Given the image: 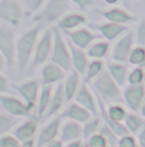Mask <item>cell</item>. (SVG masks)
<instances>
[{"mask_svg": "<svg viewBox=\"0 0 145 147\" xmlns=\"http://www.w3.org/2000/svg\"><path fill=\"white\" fill-rule=\"evenodd\" d=\"M41 32V25L32 26L23 31L17 38V45H15V65L19 72H25L30 69L31 61H32L33 51H35L36 43Z\"/></svg>", "mask_w": 145, "mask_h": 147, "instance_id": "1", "label": "cell"}, {"mask_svg": "<svg viewBox=\"0 0 145 147\" xmlns=\"http://www.w3.org/2000/svg\"><path fill=\"white\" fill-rule=\"evenodd\" d=\"M91 89L96 96H99L103 101L108 102H122L123 93L117 81L112 78L107 70H104L96 79L91 81Z\"/></svg>", "mask_w": 145, "mask_h": 147, "instance_id": "2", "label": "cell"}, {"mask_svg": "<svg viewBox=\"0 0 145 147\" xmlns=\"http://www.w3.org/2000/svg\"><path fill=\"white\" fill-rule=\"evenodd\" d=\"M71 3V0H46L40 10L33 14V21L40 25L58 22L64 14L69 13V10L72 9Z\"/></svg>", "mask_w": 145, "mask_h": 147, "instance_id": "3", "label": "cell"}, {"mask_svg": "<svg viewBox=\"0 0 145 147\" xmlns=\"http://www.w3.org/2000/svg\"><path fill=\"white\" fill-rule=\"evenodd\" d=\"M53 43H54L53 30L46 28L39 36V40L36 43L35 51H33V56H32L30 69H32V70L41 69L48 62V59L51 56V51H53Z\"/></svg>", "mask_w": 145, "mask_h": 147, "instance_id": "4", "label": "cell"}, {"mask_svg": "<svg viewBox=\"0 0 145 147\" xmlns=\"http://www.w3.org/2000/svg\"><path fill=\"white\" fill-rule=\"evenodd\" d=\"M53 35H54V43L50 56V62L61 66L67 72L72 71L73 66H72V57H71V52H69L68 43L64 40L63 35L57 28H53Z\"/></svg>", "mask_w": 145, "mask_h": 147, "instance_id": "5", "label": "cell"}, {"mask_svg": "<svg viewBox=\"0 0 145 147\" xmlns=\"http://www.w3.org/2000/svg\"><path fill=\"white\" fill-rule=\"evenodd\" d=\"M12 88L18 93V96L26 102L31 112L37 109L39 96H40L41 81L40 79H27V80L13 83Z\"/></svg>", "mask_w": 145, "mask_h": 147, "instance_id": "6", "label": "cell"}, {"mask_svg": "<svg viewBox=\"0 0 145 147\" xmlns=\"http://www.w3.org/2000/svg\"><path fill=\"white\" fill-rule=\"evenodd\" d=\"M15 45H17V38L14 30L8 23H0V52L4 56L9 67H13L15 65V57H17Z\"/></svg>", "mask_w": 145, "mask_h": 147, "instance_id": "7", "label": "cell"}, {"mask_svg": "<svg viewBox=\"0 0 145 147\" xmlns=\"http://www.w3.org/2000/svg\"><path fill=\"white\" fill-rule=\"evenodd\" d=\"M0 106L7 114L15 117H28L32 115L26 102L21 97H15L13 94H0Z\"/></svg>", "mask_w": 145, "mask_h": 147, "instance_id": "8", "label": "cell"}, {"mask_svg": "<svg viewBox=\"0 0 145 147\" xmlns=\"http://www.w3.org/2000/svg\"><path fill=\"white\" fill-rule=\"evenodd\" d=\"M23 16V5L19 0H0V20L10 26H18Z\"/></svg>", "mask_w": 145, "mask_h": 147, "instance_id": "9", "label": "cell"}, {"mask_svg": "<svg viewBox=\"0 0 145 147\" xmlns=\"http://www.w3.org/2000/svg\"><path fill=\"white\" fill-rule=\"evenodd\" d=\"M61 123H62L61 115L49 119L41 127V129L39 130L37 138H36V147H45L48 143L55 141L57 137L61 134V127H62Z\"/></svg>", "mask_w": 145, "mask_h": 147, "instance_id": "10", "label": "cell"}, {"mask_svg": "<svg viewBox=\"0 0 145 147\" xmlns=\"http://www.w3.org/2000/svg\"><path fill=\"white\" fill-rule=\"evenodd\" d=\"M134 49V34L130 31H126L123 35L120 36L117 43L114 44L112 49L110 58L116 62H128L131 52Z\"/></svg>", "mask_w": 145, "mask_h": 147, "instance_id": "11", "label": "cell"}, {"mask_svg": "<svg viewBox=\"0 0 145 147\" xmlns=\"http://www.w3.org/2000/svg\"><path fill=\"white\" fill-rule=\"evenodd\" d=\"M73 101L77 102L78 105H81L82 107H85L89 112H91L92 116H99V106H98L96 96H95L94 92L87 86L86 83H82L81 85H80Z\"/></svg>", "mask_w": 145, "mask_h": 147, "instance_id": "12", "label": "cell"}, {"mask_svg": "<svg viewBox=\"0 0 145 147\" xmlns=\"http://www.w3.org/2000/svg\"><path fill=\"white\" fill-rule=\"evenodd\" d=\"M39 121H40V119H39L37 116L26 117L23 121H21L19 124L13 129V136H14L21 143L27 142V141H31V140H35V136L39 129Z\"/></svg>", "mask_w": 145, "mask_h": 147, "instance_id": "13", "label": "cell"}, {"mask_svg": "<svg viewBox=\"0 0 145 147\" xmlns=\"http://www.w3.org/2000/svg\"><path fill=\"white\" fill-rule=\"evenodd\" d=\"M123 99L131 111L138 112L145 99V83L138 85H126L123 89Z\"/></svg>", "mask_w": 145, "mask_h": 147, "instance_id": "14", "label": "cell"}, {"mask_svg": "<svg viewBox=\"0 0 145 147\" xmlns=\"http://www.w3.org/2000/svg\"><path fill=\"white\" fill-rule=\"evenodd\" d=\"M67 71L63 70L61 66L53 63V62H46L40 69V81L41 85H54L66 79Z\"/></svg>", "mask_w": 145, "mask_h": 147, "instance_id": "15", "label": "cell"}, {"mask_svg": "<svg viewBox=\"0 0 145 147\" xmlns=\"http://www.w3.org/2000/svg\"><path fill=\"white\" fill-rule=\"evenodd\" d=\"M63 32L66 36H68L69 41H72L74 45L81 49H87L90 44H92L95 40L99 39L96 34L85 27H78L71 31H63Z\"/></svg>", "mask_w": 145, "mask_h": 147, "instance_id": "16", "label": "cell"}, {"mask_svg": "<svg viewBox=\"0 0 145 147\" xmlns=\"http://www.w3.org/2000/svg\"><path fill=\"white\" fill-rule=\"evenodd\" d=\"M61 116H62V119L73 120V121H77V123H80V124H84L92 115H91V112H89L85 107H82L81 105H78L74 101H71L62 110Z\"/></svg>", "mask_w": 145, "mask_h": 147, "instance_id": "17", "label": "cell"}, {"mask_svg": "<svg viewBox=\"0 0 145 147\" xmlns=\"http://www.w3.org/2000/svg\"><path fill=\"white\" fill-rule=\"evenodd\" d=\"M67 105V99H66V94H64V86H63V81L55 84L53 88V96H51V101H50V106H49L48 111H46L44 120H49L57 115L62 109H64V106Z\"/></svg>", "mask_w": 145, "mask_h": 147, "instance_id": "18", "label": "cell"}, {"mask_svg": "<svg viewBox=\"0 0 145 147\" xmlns=\"http://www.w3.org/2000/svg\"><path fill=\"white\" fill-rule=\"evenodd\" d=\"M69 47V52H71L72 57V66L76 72H78L80 75H85L87 66H89V56L87 53H85V49H81L78 47H76L72 41H67Z\"/></svg>", "mask_w": 145, "mask_h": 147, "instance_id": "19", "label": "cell"}, {"mask_svg": "<svg viewBox=\"0 0 145 147\" xmlns=\"http://www.w3.org/2000/svg\"><path fill=\"white\" fill-rule=\"evenodd\" d=\"M98 31L100 32V35L104 36L108 41L116 40L117 38H120L121 35L126 32L128 30V27L126 25H121V23H114V22H103L98 23L94 26Z\"/></svg>", "mask_w": 145, "mask_h": 147, "instance_id": "20", "label": "cell"}, {"mask_svg": "<svg viewBox=\"0 0 145 147\" xmlns=\"http://www.w3.org/2000/svg\"><path fill=\"white\" fill-rule=\"evenodd\" d=\"M82 138V127L80 123L66 119V121L61 127V141L63 143H68L72 141Z\"/></svg>", "mask_w": 145, "mask_h": 147, "instance_id": "21", "label": "cell"}, {"mask_svg": "<svg viewBox=\"0 0 145 147\" xmlns=\"http://www.w3.org/2000/svg\"><path fill=\"white\" fill-rule=\"evenodd\" d=\"M105 70L112 75V78L117 81V84L122 86L127 85V75H128V66L126 62H116L109 61L105 65Z\"/></svg>", "mask_w": 145, "mask_h": 147, "instance_id": "22", "label": "cell"}, {"mask_svg": "<svg viewBox=\"0 0 145 147\" xmlns=\"http://www.w3.org/2000/svg\"><path fill=\"white\" fill-rule=\"evenodd\" d=\"M87 18L85 14L81 13H74V12H69L67 14H64L61 20L57 22L59 30L62 31H71L74 28H78L81 25L86 23Z\"/></svg>", "mask_w": 145, "mask_h": 147, "instance_id": "23", "label": "cell"}, {"mask_svg": "<svg viewBox=\"0 0 145 147\" xmlns=\"http://www.w3.org/2000/svg\"><path fill=\"white\" fill-rule=\"evenodd\" d=\"M100 14H102L108 22L121 23V25H126V23L132 22V21L136 20L135 16H132L130 12L122 9V8H109V9H104L100 12Z\"/></svg>", "mask_w": 145, "mask_h": 147, "instance_id": "24", "label": "cell"}, {"mask_svg": "<svg viewBox=\"0 0 145 147\" xmlns=\"http://www.w3.org/2000/svg\"><path fill=\"white\" fill-rule=\"evenodd\" d=\"M80 74L76 72L74 70L69 71V74L66 76L64 79V83H63V86H64V94H66V99H67V103L71 101H73L74 96H76L77 90H78L80 85Z\"/></svg>", "mask_w": 145, "mask_h": 147, "instance_id": "25", "label": "cell"}, {"mask_svg": "<svg viewBox=\"0 0 145 147\" xmlns=\"http://www.w3.org/2000/svg\"><path fill=\"white\" fill-rule=\"evenodd\" d=\"M53 88H54V85H41L40 96H39V102H37V109H36L37 117L40 120L44 119L49 106H50L51 96H53Z\"/></svg>", "mask_w": 145, "mask_h": 147, "instance_id": "26", "label": "cell"}, {"mask_svg": "<svg viewBox=\"0 0 145 147\" xmlns=\"http://www.w3.org/2000/svg\"><path fill=\"white\" fill-rule=\"evenodd\" d=\"M110 51V45L108 40H95L92 44H90L86 49V53L89 57L94 59H103L108 56Z\"/></svg>", "mask_w": 145, "mask_h": 147, "instance_id": "27", "label": "cell"}, {"mask_svg": "<svg viewBox=\"0 0 145 147\" xmlns=\"http://www.w3.org/2000/svg\"><path fill=\"white\" fill-rule=\"evenodd\" d=\"M123 124L126 125V128L128 129L130 134H138L145 125V119L141 115H138L136 112L131 111L127 112L125 120H123Z\"/></svg>", "mask_w": 145, "mask_h": 147, "instance_id": "28", "label": "cell"}, {"mask_svg": "<svg viewBox=\"0 0 145 147\" xmlns=\"http://www.w3.org/2000/svg\"><path fill=\"white\" fill-rule=\"evenodd\" d=\"M105 112H107L109 119L117 123H123L126 115H127L126 109L123 107V105L121 102H113V103L105 106Z\"/></svg>", "mask_w": 145, "mask_h": 147, "instance_id": "29", "label": "cell"}, {"mask_svg": "<svg viewBox=\"0 0 145 147\" xmlns=\"http://www.w3.org/2000/svg\"><path fill=\"white\" fill-rule=\"evenodd\" d=\"M103 120L100 116H91L87 121L82 124V138L89 140L92 134L99 132V128L102 127Z\"/></svg>", "mask_w": 145, "mask_h": 147, "instance_id": "30", "label": "cell"}, {"mask_svg": "<svg viewBox=\"0 0 145 147\" xmlns=\"http://www.w3.org/2000/svg\"><path fill=\"white\" fill-rule=\"evenodd\" d=\"M21 123V117H15L7 112H0V136L8 134Z\"/></svg>", "mask_w": 145, "mask_h": 147, "instance_id": "31", "label": "cell"}, {"mask_svg": "<svg viewBox=\"0 0 145 147\" xmlns=\"http://www.w3.org/2000/svg\"><path fill=\"white\" fill-rule=\"evenodd\" d=\"M105 70V63L102 59H92L85 71V83L92 81Z\"/></svg>", "mask_w": 145, "mask_h": 147, "instance_id": "32", "label": "cell"}, {"mask_svg": "<svg viewBox=\"0 0 145 147\" xmlns=\"http://www.w3.org/2000/svg\"><path fill=\"white\" fill-rule=\"evenodd\" d=\"M145 83V70L141 66L134 67L127 75V85H138Z\"/></svg>", "mask_w": 145, "mask_h": 147, "instance_id": "33", "label": "cell"}, {"mask_svg": "<svg viewBox=\"0 0 145 147\" xmlns=\"http://www.w3.org/2000/svg\"><path fill=\"white\" fill-rule=\"evenodd\" d=\"M128 63H131L132 66L144 67V65H145V47H141V45L134 47L132 52H131L130 57H128Z\"/></svg>", "mask_w": 145, "mask_h": 147, "instance_id": "34", "label": "cell"}, {"mask_svg": "<svg viewBox=\"0 0 145 147\" xmlns=\"http://www.w3.org/2000/svg\"><path fill=\"white\" fill-rule=\"evenodd\" d=\"M46 0H23L27 14H36Z\"/></svg>", "mask_w": 145, "mask_h": 147, "instance_id": "35", "label": "cell"}, {"mask_svg": "<svg viewBox=\"0 0 145 147\" xmlns=\"http://www.w3.org/2000/svg\"><path fill=\"white\" fill-rule=\"evenodd\" d=\"M86 142L90 147H108L109 146V143H108V141L105 140V137L102 136L100 133L92 134L89 140H86Z\"/></svg>", "mask_w": 145, "mask_h": 147, "instance_id": "36", "label": "cell"}, {"mask_svg": "<svg viewBox=\"0 0 145 147\" xmlns=\"http://www.w3.org/2000/svg\"><path fill=\"white\" fill-rule=\"evenodd\" d=\"M21 142L10 134H3L0 136V147H19Z\"/></svg>", "mask_w": 145, "mask_h": 147, "instance_id": "37", "label": "cell"}, {"mask_svg": "<svg viewBox=\"0 0 145 147\" xmlns=\"http://www.w3.org/2000/svg\"><path fill=\"white\" fill-rule=\"evenodd\" d=\"M117 146L118 147H136L138 143H136L135 137H132L131 134H127V136H123V137L120 138Z\"/></svg>", "mask_w": 145, "mask_h": 147, "instance_id": "38", "label": "cell"}, {"mask_svg": "<svg viewBox=\"0 0 145 147\" xmlns=\"http://www.w3.org/2000/svg\"><path fill=\"white\" fill-rule=\"evenodd\" d=\"M138 43L139 45L145 47V18L143 20V22L140 23L138 30Z\"/></svg>", "mask_w": 145, "mask_h": 147, "instance_id": "39", "label": "cell"}, {"mask_svg": "<svg viewBox=\"0 0 145 147\" xmlns=\"http://www.w3.org/2000/svg\"><path fill=\"white\" fill-rule=\"evenodd\" d=\"M9 81L3 74H0V94H5L9 92Z\"/></svg>", "mask_w": 145, "mask_h": 147, "instance_id": "40", "label": "cell"}, {"mask_svg": "<svg viewBox=\"0 0 145 147\" xmlns=\"http://www.w3.org/2000/svg\"><path fill=\"white\" fill-rule=\"evenodd\" d=\"M73 4H76L80 9H86L87 7L92 4V0H71Z\"/></svg>", "mask_w": 145, "mask_h": 147, "instance_id": "41", "label": "cell"}, {"mask_svg": "<svg viewBox=\"0 0 145 147\" xmlns=\"http://www.w3.org/2000/svg\"><path fill=\"white\" fill-rule=\"evenodd\" d=\"M84 146V142L81 140H76V141H72V142H68L66 143L64 147H82Z\"/></svg>", "mask_w": 145, "mask_h": 147, "instance_id": "42", "label": "cell"}, {"mask_svg": "<svg viewBox=\"0 0 145 147\" xmlns=\"http://www.w3.org/2000/svg\"><path fill=\"white\" fill-rule=\"evenodd\" d=\"M138 141H139V145H143L145 143V125L144 128L138 133Z\"/></svg>", "mask_w": 145, "mask_h": 147, "instance_id": "43", "label": "cell"}, {"mask_svg": "<svg viewBox=\"0 0 145 147\" xmlns=\"http://www.w3.org/2000/svg\"><path fill=\"white\" fill-rule=\"evenodd\" d=\"M45 147H63V142H62L61 140H55V141H53V142L48 143Z\"/></svg>", "mask_w": 145, "mask_h": 147, "instance_id": "44", "label": "cell"}, {"mask_svg": "<svg viewBox=\"0 0 145 147\" xmlns=\"http://www.w3.org/2000/svg\"><path fill=\"white\" fill-rule=\"evenodd\" d=\"M33 145H35V140H31L27 142H22L19 147H33Z\"/></svg>", "mask_w": 145, "mask_h": 147, "instance_id": "45", "label": "cell"}, {"mask_svg": "<svg viewBox=\"0 0 145 147\" xmlns=\"http://www.w3.org/2000/svg\"><path fill=\"white\" fill-rule=\"evenodd\" d=\"M7 65V61H5L4 56L1 54V52H0V71H1L3 69H4V66Z\"/></svg>", "mask_w": 145, "mask_h": 147, "instance_id": "46", "label": "cell"}, {"mask_svg": "<svg viewBox=\"0 0 145 147\" xmlns=\"http://www.w3.org/2000/svg\"><path fill=\"white\" fill-rule=\"evenodd\" d=\"M139 112H140V115L145 119V99H144V102H143V105H141V107H140V110H139Z\"/></svg>", "mask_w": 145, "mask_h": 147, "instance_id": "47", "label": "cell"}, {"mask_svg": "<svg viewBox=\"0 0 145 147\" xmlns=\"http://www.w3.org/2000/svg\"><path fill=\"white\" fill-rule=\"evenodd\" d=\"M104 1L107 3L108 5H116L118 1H120V0H104Z\"/></svg>", "mask_w": 145, "mask_h": 147, "instance_id": "48", "label": "cell"}, {"mask_svg": "<svg viewBox=\"0 0 145 147\" xmlns=\"http://www.w3.org/2000/svg\"><path fill=\"white\" fill-rule=\"evenodd\" d=\"M82 147H90V146L87 145V142H86V143H84V146H82Z\"/></svg>", "mask_w": 145, "mask_h": 147, "instance_id": "49", "label": "cell"}, {"mask_svg": "<svg viewBox=\"0 0 145 147\" xmlns=\"http://www.w3.org/2000/svg\"><path fill=\"white\" fill-rule=\"evenodd\" d=\"M136 147H141V146H140V145H138V146H136Z\"/></svg>", "mask_w": 145, "mask_h": 147, "instance_id": "50", "label": "cell"}, {"mask_svg": "<svg viewBox=\"0 0 145 147\" xmlns=\"http://www.w3.org/2000/svg\"><path fill=\"white\" fill-rule=\"evenodd\" d=\"M108 147H116V146H108Z\"/></svg>", "mask_w": 145, "mask_h": 147, "instance_id": "51", "label": "cell"}, {"mask_svg": "<svg viewBox=\"0 0 145 147\" xmlns=\"http://www.w3.org/2000/svg\"><path fill=\"white\" fill-rule=\"evenodd\" d=\"M144 67H145V65H144Z\"/></svg>", "mask_w": 145, "mask_h": 147, "instance_id": "52", "label": "cell"}]
</instances>
